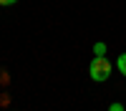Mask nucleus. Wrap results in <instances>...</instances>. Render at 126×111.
<instances>
[{"mask_svg": "<svg viewBox=\"0 0 126 111\" xmlns=\"http://www.w3.org/2000/svg\"><path fill=\"white\" fill-rule=\"evenodd\" d=\"M116 68H119L121 76H126V53H121V56L116 58Z\"/></svg>", "mask_w": 126, "mask_h": 111, "instance_id": "f03ea898", "label": "nucleus"}, {"mask_svg": "<svg viewBox=\"0 0 126 111\" xmlns=\"http://www.w3.org/2000/svg\"><path fill=\"white\" fill-rule=\"evenodd\" d=\"M93 56H106V43H101V40H98V43L93 46Z\"/></svg>", "mask_w": 126, "mask_h": 111, "instance_id": "7ed1b4c3", "label": "nucleus"}, {"mask_svg": "<svg viewBox=\"0 0 126 111\" xmlns=\"http://www.w3.org/2000/svg\"><path fill=\"white\" fill-rule=\"evenodd\" d=\"M15 3H18V0H0V5H5V8L8 5H15Z\"/></svg>", "mask_w": 126, "mask_h": 111, "instance_id": "39448f33", "label": "nucleus"}, {"mask_svg": "<svg viewBox=\"0 0 126 111\" xmlns=\"http://www.w3.org/2000/svg\"><path fill=\"white\" fill-rule=\"evenodd\" d=\"M109 111H126V109H124L121 104H111V106H109Z\"/></svg>", "mask_w": 126, "mask_h": 111, "instance_id": "20e7f679", "label": "nucleus"}, {"mask_svg": "<svg viewBox=\"0 0 126 111\" xmlns=\"http://www.w3.org/2000/svg\"><path fill=\"white\" fill-rule=\"evenodd\" d=\"M88 73H91V81L103 83V81L111 76V61H109L106 56H93L91 66H88Z\"/></svg>", "mask_w": 126, "mask_h": 111, "instance_id": "f257e3e1", "label": "nucleus"}]
</instances>
